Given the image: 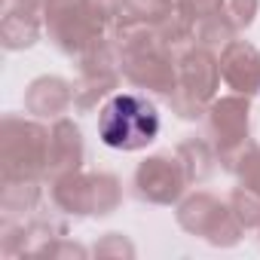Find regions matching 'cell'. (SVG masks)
Here are the masks:
<instances>
[{"instance_id": "obj_15", "label": "cell", "mask_w": 260, "mask_h": 260, "mask_svg": "<svg viewBox=\"0 0 260 260\" xmlns=\"http://www.w3.org/2000/svg\"><path fill=\"white\" fill-rule=\"evenodd\" d=\"M74 107V83L58 74L34 77L25 86V113L37 119H58Z\"/></svg>"}, {"instance_id": "obj_25", "label": "cell", "mask_w": 260, "mask_h": 260, "mask_svg": "<svg viewBox=\"0 0 260 260\" xmlns=\"http://www.w3.org/2000/svg\"><path fill=\"white\" fill-rule=\"evenodd\" d=\"M175 10L184 13L193 25L208 19V16H217L223 13V0H175Z\"/></svg>"}, {"instance_id": "obj_23", "label": "cell", "mask_w": 260, "mask_h": 260, "mask_svg": "<svg viewBox=\"0 0 260 260\" xmlns=\"http://www.w3.org/2000/svg\"><path fill=\"white\" fill-rule=\"evenodd\" d=\"M233 175H236V181H239L242 187L260 193V144H254V147L239 159V166H236Z\"/></svg>"}, {"instance_id": "obj_10", "label": "cell", "mask_w": 260, "mask_h": 260, "mask_svg": "<svg viewBox=\"0 0 260 260\" xmlns=\"http://www.w3.org/2000/svg\"><path fill=\"white\" fill-rule=\"evenodd\" d=\"M64 233L68 230L52 214H43V211L31 217H0V254L4 257H25V254L43 257V251Z\"/></svg>"}, {"instance_id": "obj_5", "label": "cell", "mask_w": 260, "mask_h": 260, "mask_svg": "<svg viewBox=\"0 0 260 260\" xmlns=\"http://www.w3.org/2000/svg\"><path fill=\"white\" fill-rule=\"evenodd\" d=\"M202 135L211 141L220 169L233 175L239 159L257 144L251 138V98L239 92L217 95L202 116Z\"/></svg>"}, {"instance_id": "obj_22", "label": "cell", "mask_w": 260, "mask_h": 260, "mask_svg": "<svg viewBox=\"0 0 260 260\" xmlns=\"http://www.w3.org/2000/svg\"><path fill=\"white\" fill-rule=\"evenodd\" d=\"M257 13H260V0H223V16L233 22L239 34L254 25Z\"/></svg>"}, {"instance_id": "obj_11", "label": "cell", "mask_w": 260, "mask_h": 260, "mask_svg": "<svg viewBox=\"0 0 260 260\" xmlns=\"http://www.w3.org/2000/svg\"><path fill=\"white\" fill-rule=\"evenodd\" d=\"M119 68H122V80L132 89L147 92V95H159V98H169L175 89V80H178L175 55L162 43L119 58Z\"/></svg>"}, {"instance_id": "obj_27", "label": "cell", "mask_w": 260, "mask_h": 260, "mask_svg": "<svg viewBox=\"0 0 260 260\" xmlns=\"http://www.w3.org/2000/svg\"><path fill=\"white\" fill-rule=\"evenodd\" d=\"M89 7H92V13L113 31V25H116V19H119V0H89Z\"/></svg>"}, {"instance_id": "obj_28", "label": "cell", "mask_w": 260, "mask_h": 260, "mask_svg": "<svg viewBox=\"0 0 260 260\" xmlns=\"http://www.w3.org/2000/svg\"><path fill=\"white\" fill-rule=\"evenodd\" d=\"M257 242H260V226H257Z\"/></svg>"}, {"instance_id": "obj_20", "label": "cell", "mask_w": 260, "mask_h": 260, "mask_svg": "<svg viewBox=\"0 0 260 260\" xmlns=\"http://www.w3.org/2000/svg\"><path fill=\"white\" fill-rule=\"evenodd\" d=\"M236 37H239V31L233 28V22H230L223 13L196 22V43L205 46V49H211V52H220V49H223L226 43H233Z\"/></svg>"}, {"instance_id": "obj_12", "label": "cell", "mask_w": 260, "mask_h": 260, "mask_svg": "<svg viewBox=\"0 0 260 260\" xmlns=\"http://www.w3.org/2000/svg\"><path fill=\"white\" fill-rule=\"evenodd\" d=\"M46 0H7L0 16V46L7 52H22L46 37Z\"/></svg>"}, {"instance_id": "obj_1", "label": "cell", "mask_w": 260, "mask_h": 260, "mask_svg": "<svg viewBox=\"0 0 260 260\" xmlns=\"http://www.w3.org/2000/svg\"><path fill=\"white\" fill-rule=\"evenodd\" d=\"M162 116L147 92H113L98 107V138L110 150L138 153L159 138Z\"/></svg>"}, {"instance_id": "obj_6", "label": "cell", "mask_w": 260, "mask_h": 260, "mask_svg": "<svg viewBox=\"0 0 260 260\" xmlns=\"http://www.w3.org/2000/svg\"><path fill=\"white\" fill-rule=\"evenodd\" d=\"M43 28L46 40L71 61H77L95 43L110 37V28L92 13L89 0H46Z\"/></svg>"}, {"instance_id": "obj_13", "label": "cell", "mask_w": 260, "mask_h": 260, "mask_svg": "<svg viewBox=\"0 0 260 260\" xmlns=\"http://www.w3.org/2000/svg\"><path fill=\"white\" fill-rule=\"evenodd\" d=\"M220 80L230 92H239V95H260V49L248 40H233L226 43L220 52Z\"/></svg>"}, {"instance_id": "obj_21", "label": "cell", "mask_w": 260, "mask_h": 260, "mask_svg": "<svg viewBox=\"0 0 260 260\" xmlns=\"http://www.w3.org/2000/svg\"><path fill=\"white\" fill-rule=\"evenodd\" d=\"M230 208H233V214L239 217V223L245 226V230H257L260 226V193L257 190H248V187H233V193H230Z\"/></svg>"}, {"instance_id": "obj_16", "label": "cell", "mask_w": 260, "mask_h": 260, "mask_svg": "<svg viewBox=\"0 0 260 260\" xmlns=\"http://www.w3.org/2000/svg\"><path fill=\"white\" fill-rule=\"evenodd\" d=\"M46 199L43 178H16L0 181V217H31Z\"/></svg>"}, {"instance_id": "obj_2", "label": "cell", "mask_w": 260, "mask_h": 260, "mask_svg": "<svg viewBox=\"0 0 260 260\" xmlns=\"http://www.w3.org/2000/svg\"><path fill=\"white\" fill-rule=\"evenodd\" d=\"M46 199L64 217H110L122 205V181L110 172H71L46 181Z\"/></svg>"}, {"instance_id": "obj_24", "label": "cell", "mask_w": 260, "mask_h": 260, "mask_svg": "<svg viewBox=\"0 0 260 260\" xmlns=\"http://www.w3.org/2000/svg\"><path fill=\"white\" fill-rule=\"evenodd\" d=\"M92 254L95 257H135V245L128 242L122 233H104L95 245H92Z\"/></svg>"}, {"instance_id": "obj_9", "label": "cell", "mask_w": 260, "mask_h": 260, "mask_svg": "<svg viewBox=\"0 0 260 260\" xmlns=\"http://www.w3.org/2000/svg\"><path fill=\"white\" fill-rule=\"evenodd\" d=\"M190 181L175 156V150L166 153H150L147 159L138 162L132 175V196L144 205H178L187 193Z\"/></svg>"}, {"instance_id": "obj_17", "label": "cell", "mask_w": 260, "mask_h": 260, "mask_svg": "<svg viewBox=\"0 0 260 260\" xmlns=\"http://www.w3.org/2000/svg\"><path fill=\"white\" fill-rule=\"evenodd\" d=\"M175 156L181 159V166H184V172H187L190 187L205 184V181L220 169L217 153H214V147H211V141H208L205 135H190V138L178 141Z\"/></svg>"}, {"instance_id": "obj_18", "label": "cell", "mask_w": 260, "mask_h": 260, "mask_svg": "<svg viewBox=\"0 0 260 260\" xmlns=\"http://www.w3.org/2000/svg\"><path fill=\"white\" fill-rule=\"evenodd\" d=\"M169 13H175V0H119L116 25H153L156 28Z\"/></svg>"}, {"instance_id": "obj_8", "label": "cell", "mask_w": 260, "mask_h": 260, "mask_svg": "<svg viewBox=\"0 0 260 260\" xmlns=\"http://www.w3.org/2000/svg\"><path fill=\"white\" fill-rule=\"evenodd\" d=\"M77 80H74V110L80 113H92L98 110L113 92H119L122 86V68H119V55L107 40L95 43L89 52H83L77 61Z\"/></svg>"}, {"instance_id": "obj_26", "label": "cell", "mask_w": 260, "mask_h": 260, "mask_svg": "<svg viewBox=\"0 0 260 260\" xmlns=\"http://www.w3.org/2000/svg\"><path fill=\"white\" fill-rule=\"evenodd\" d=\"M89 254H92V248H86V245L68 239V233L58 236V239L43 251V257H52V260H61V257H77V260H83V257H89Z\"/></svg>"}, {"instance_id": "obj_4", "label": "cell", "mask_w": 260, "mask_h": 260, "mask_svg": "<svg viewBox=\"0 0 260 260\" xmlns=\"http://www.w3.org/2000/svg\"><path fill=\"white\" fill-rule=\"evenodd\" d=\"M175 64H178V80H175L172 95L166 98L169 107L178 119H187V122L202 119L208 104L217 98L220 83H223L220 80V58H217V52L196 43V46L184 49L175 58Z\"/></svg>"}, {"instance_id": "obj_19", "label": "cell", "mask_w": 260, "mask_h": 260, "mask_svg": "<svg viewBox=\"0 0 260 260\" xmlns=\"http://www.w3.org/2000/svg\"><path fill=\"white\" fill-rule=\"evenodd\" d=\"M156 31H159V40H162V46L178 58L184 49H190V46H196V25L184 16V13H169L159 25H156Z\"/></svg>"}, {"instance_id": "obj_7", "label": "cell", "mask_w": 260, "mask_h": 260, "mask_svg": "<svg viewBox=\"0 0 260 260\" xmlns=\"http://www.w3.org/2000/svg\"><path fill=\"white\" fill-rule=\"evenodd\" d=\"M175 220L187 236L205 239L211 248H236L245 239V226L233 214L230 202L208 190L184 193V199L175 205Z\"/></svg>"}, {"instance_id": "obj_14", "label": "cell", "mask_w": 260, "mask_h": 260, "mask_svg": "<svg viewBox=\"0 0 260 260\" xmlns=\"http://www.w3.org/2000/svg\"><path fill=\"white\" fill-rule=\"evenodd\" d=\"M86 162V141H83V128L71 116H58L49 125V169L46 181L80 172Z\"/></svg>"}, {"instance_id": "obj_3", "label": "cell", "mask_w": 260, "mask_h": 260, "mask_svg": "<svg viewBox=\"0 0 260 260\" xmlns=\"http://www.w3.org/2000/svg\"><path fill=\"white\" fill-rule=\"evenodd\" d=\"M49 169V125L37 116L7 113L0 119V181L43 178Z\"/></svg>"}]
</instances>
